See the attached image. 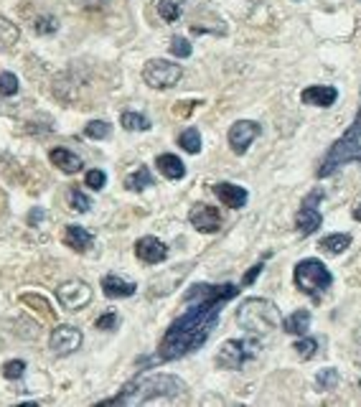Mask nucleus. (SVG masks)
Returning <instances> with one entry per match:
<instances>
[{"mask_svg": "<svg viewBox=\"0 0 361 407\" xmlns=\"http://www.w3.org/2000/svg\"><path fill=\"white\" fill-rule=\"evenodd\" d=\"M239 291L242 288L234 283L191 285L184 295V303L188 308L168 326V331L158 346V354H155V359H151V364L153 362H176L191 351L201 349L214 331V326L219 324L221 306L234 298Z\"/></svg>", "mask_w": 361, "mask_h": 407, "instance_id": "nucleus-1", "label": "nucleus"}, {"mask_svg": "<svg viewBox=\"0 0 361 407\" xmlns=\"http://www.w3.org/2000/svg\"><path fill=\"white\" fill-rule=\"evenodd\" d=\"M188 387L173 374H143L125 384L118 397L105 399L102 405H155V402H184Z\"/></svg>", "mask_w": 361, "mask_h": 407, "instance_id": "nucleus-2", "label": "nucleus"}, {"mask_svg": "<svg viewBox=\"0 0 361 407\" xmlns=\"http://www.w3.org/2000/svg\"><path fill=\"white\" fill-rule=\"evenodd\" d=\"M359 140H361V107H359V112H356V117H353L351 127H349V130L331 145V150L326 153V158L320 160L316 176H318V178H328V176L336 174L341 166L351 163V160L361 163V143Z\"/></svg>", "mask_w": 361, "mask_h": 407, "instance_id": "nucleus-3", "label": "nucleus"}, {"mask_svg": "<svg viewBox=\"0 0 361 407\" xmlns=\"http://www.w3.org/2000/svg\"><path fill=\"white\" fill-rule=\"evenodd\" d=\"M237 324L242 326L250 336L262 339L280 326V311L267 298H247L237 308Z\"/></svg>", "mask_w": 361, "mask_h": 407, "instance_id": "nucleus-4", "label": "nucleus"}, {"mask_svg": "<svg viewBox=\"0 0 361 407\" xmlns=\"http://www.w3.org/2000/svg\"><path fill=\"white\" fill-rule=\"evenodd\" d=\"M293 280H295V288L300 293H305L308 298L320 300V295L333 285V275H331V270L320 260L305 258L295 265Z\"/></svg>", "mask_w": 361, "mask_h": 407, "instance_id": "nucleus-5", "label": "nucleus"}, {"mask_svg": "<svg viewBox=\"0 0 361 407\" xmlns=\"http://www.w3.org/2000/svg\"><path fill=\"white\" fill-rule=\"evenodd\" d=\"M260 351V344L252 339H229L219 346L217 366L219 369H242L247 362H252Z\"/></svg>", "mask_w": 361, "mask_h": 407, "instance_id": "nucleus-6", "label": "nucleus"}, {"mask_svg": "<svg viewBox=\"0 0 361 407\" xmlns=\"http://www.w3.org/2000/svg\"><path fill=\"white\" fill-rule=\"evenodd\" d=\"M184 76L181 64H173L168 59H151L143 67V82L153 90H171Z\"/></svg>", "mask_w": 361, "mask_h": 407, "instance_id": "nucleus-7", "label": "nucleus"}, {"mask_svg": "<svg viewBox=\"0 0 361 407\" xmlns=\"http://www.w3.org/2000/svg\"><path fill=\"white\" fill-rule=\"evenodd\" d=\"M56 298L69 311H82L92 300V288L85 280H67L56 288Z\"/></svg>", "mask_w": 361, "mask_h": 407, "instance_id": "nucleus-8", "label": "nucleus"}, {"mask_svg": "<svg viewBox=\"0 0 361 407\" xmlns=\"http://www.w3.org/2000/svg\"><path fill=\"white\" fill-rule=\"evenodd\" d=\"M318 196H323V191H313L308 199L303 201V207L298 209V214H295V229L300 232V237H311V234L318 232L320 225H323L320 211L313 207V201L318 199Z\"/></svg>", "mask_w": 361, "mask_h": 407, "instance_id": "nucleus-9", "label": "nucleus"}, {"mask_svg": "<svg viewBox=\"0 0 361 407\" xmlns=\"http://www.w3.org/2000/svg\"><path fill=\"white\" fill-rule=\"evenodd\" d=\"M257 135H260V123H254V120H239L229 127V148L234 150L237 156H244L250 145L257 140Z\"/></svg>", "mask_w": 361, "mask_h": 407, "instance_id": "nucleus-10", "label": "nucleus"}, {"mask_svg": "<svg viewBox=\"0 0 361 407\" xmlns=\"http://www.w3.org/2000/svg\"><path fill=\"white\" fill-rule=\"evenodd\" d=\"M51 351L59 354V357H67V354H74L76 349H82V331L76 326H56L51 331Z\"/></svg>", "mask_w": 361, "mask_h": 407, "instance_id": "nucleus-11", "label": "nucleus"}, {"mask_svg": "<svg viewBox=\"0 0 361 407\" xmlns=\"http://www.w3.org/2000/svg\"><path fill=\"white\" fill-rule=\"evenodd\" d=\"M188 222L193 225V229L204 234H214L221 229V214L217 207H209V204H193L188 211Z\"/></svg>", "mask_w": 361, "mask_h": 407, "instance_id": "nucleus-12", "label": "nucleus"}, {"mask_svg": "<svg viewBox=\"0 0 361 407\" xmlns=\"http://www.w3.org/2000/svg\"><path fill=\"white\" fill-rule=\"evenodd\" d=\"M135 255L145 265H158L168 258V247L158 240V237H140L135 242Z\"/></svg>", "mask_w": 361, "mask_h": 407, "instance_id": "nucleus-13", "label": "nucleus"}, {"mask_svg": "<svg viewBox=\"0 0 361 407\" xmlns=\"http://www.w3.org/2000/svg\"><path fill=\"white\" fill-rule=\"evenodd\" d=\"M338 100V90L331 84H313L305 87L300 92V102L303 105H311V107H331Z\"/></svg>", "mask_w": 361, "mask_h": 407, "instance_id": "nucleus-14", "label": "nucleus"}, {"mask_svg": "<svg viewBox=\"0 0 361 407\" xmlns=\"http://www.w3.org/2000/svg\"><path fill=\"white\" fill-rule=\"evenodd\" d=\"M214 194H217V199L229 209H242L244 204H247V199H250L247 189L237 186V183H229V181L214 183Z\"/></svg>", "mask_w": 361, "mask_h": 407, "instance_id": "nucleus-15", "label": "nucleus"}, {"mask_svg": "<svg viewBox=\"0 0 361 407\" xmlns=\"http://www.w3.org/2000/svg\"><path fill=\"white\" fill-rule=\"evenodd\" d=\"M64 244L72 247L74 252H87V249H92V244H94V234L87 232L85 227L69 225L67 229H64Z\"/></svg>", "mask_w": 361, "mask_h": 407, "instance_id": "nucleus-16", "label": "nucleus"}, {"mask_svg": "<svg viewBox=\"0 0 361 407\" xmlns=\"http://www.w3.org/2000/svg\"><path fill=\"white\" fill-rule=\"evenodd\" d=\"M102 291H105L107 298H130V295H135L138 285L122 280L120 275H105L102 278Z\"/></svg>", "mask_w": 361, "mask_h": 407, "instance_id": "nucleus-17", "label": "nucleus"}, {"mask_svg": "<svg viewBox=\"0 0 361 407\" xmlns=\"http://www.w3.org/2000/svg\"><path fill=\"white\" fill-rule=\"evenodd\" d=\"M49 158H51V163L59 168V171H64V174H79L82 166H85V160L67 148H54L49 153Z\"/></svg>", "mask_w": 361, "mask_h": 407, "instance_id": "nucleus-18", "label": "nucleus"}, {"mask_svg": "<svg viewBox=\"0 0 361 407\" xmlns=\"http://www.w3.org/2000/svg\"><path fill=\"white\" fill-rule=\"evenodd\" d=\"M155 166H158V171L168 181H178V178H184L186 176V166L184 160L178 158V156H173V153H163V156H158L155 158Z\"/></svg>", "mask_w": 361, "mask_h": 407, "instance_id": "nucleus-19", "label": "nucleus"}, {"mask_svg": "<svg viewBox=\"0 0 361 407\" xmlns=\"http://www.w3.org/2000/svg\"><path fill=\"white\" fill-rule=\"evenodd\" d=\"M283 328H285L287 333H293V336H305L308 328H311V311L300 308V311L290 313V316L283 321Z\"/></svg>", "mask_w": 361, "mask_h": 407, "instance_id": "nucleus-20", "label": "nucleus"}, {"mask_svg": "<svg viewBox=\"0 0 361 407\" xmlns=\"http://www.w3.org/2000/svg\"><path fill=\"white\" fill-rule=\"evenodd\" d=\"M326 255H341V252H346V249L351 247V234H328V237H323L318 244Z\"/></svg>", "mask_w": 361, "mask_h": 407, "instance_id": "nucleus-21", "label": "nucleus"}, {"mask_svg": "<svg viewBox=\"0 0 361 407\" xmlns=\"http://www.w3.org/2000/svg\"><path fill=\"white\" fill-rule=\"evenodd\" d=\"M153 174L148 171L145 166H140L138 171H133V174L125 176V189L127 191H143V189H148V186H153Z\"/></svg>", "mask_w": 361, "mask_h": 407, "instance_id": "nucleus-22", "label": "nucleus"}, {"mask_svg": "<svg viewBox=\"0 0 361 407\" xmlns=\"http://www.w3.org/2000/svg\"><path fill=\"white\" fill-rule=\"evenodd\" d=\"M120 123L130 133H145V130H151V120L145 115H140V112H122Z\"/></svg>", "mask_w": 361, "mask_h": 407, "instance_id": "nucleus-23", "label": "nucleus"}, {"mask_svg": "<svg viewBox=\"0 0 361 407\" xmlns=\"http://www.w3.org/2000/svg\"><path fill=\"white\" fill-rule=\"evenodd\" d=\"M178 145H181L186 153L196 156V153L201 150V135H199V130H196V127H188V130H184V133L178 135Z\"/></svg>", "mask_w": 361, "mask_h": 407, "instance_id": "nucleus-24", "label": "nucleus"}, {"mask_svg": "<svg viewBox=\"0 0 361 407\" xmlns=\"http://www.w3.org/2000/svg\"><path fill=\"white\" fill-rule=\"evenodd\" d=\"M338 382H341V374H338V369H333V366H326V369H320L318 377H316V384H318V390H323V392L336 390Z\"/></svg>", "mask_w": 361, "mask_h": 407, "instance_id": "nucleus-25", "label": "nucleus"}, {"mask_svg": "<svg viewBox=\"0 0 361 407\" xmlns=\"http://www.w3.org/2000/svg\"><path fill=\"white\" fill-rule=\"evenodd\" d=\"M155 10L166 23H176L181 18V6L173 3V0H155Z\"/></svg>", "mask_w": 361, "mask_h": 407, "instance_id": "nucleus-26", "label": "nucleus"}, {"mask_svg": "<svg viewBox=\"0 0 361 407\" xmlns=\"http://www.w3.org/2000/svg\"><path fill=\"white\" fill-rule=\"evenodd\" d=\"M18 41V28L16 23H10L8 18H0V51L10 49Z\"/></svg>", "mask_w": 361, "mask_h": 407, "instance_id": "nucleus-27", "label": "nucleus"}, {"mask_svg": "<svg viewBox=\"0 0 361 407\" xmlns=\"http://www.w3.org/2000/svg\"><path fill=\"white\" fill-rule=\"evenodd\" d=\"M85 135L87 138H92V140H105V138L112 135V125L105 123V120H92V123H87Z\"/></svg>", "mask_w": 361, "mask_h": 407, "instance_id": "nucleus-28", "label": "nucleus"}, {"mask_svg": "<svg viewBox=\"0 0 361 407\" xmlns=\"http://www.w3.org/2000/svg\"><path fill=\"white\" fill-rule=\"evenodd\" d=\"M69 204H72V209H74V211H79V214H85V211H89V209H92V201H89V196H87L85 191H79V189H72V191H69Z\"/></svg>", "mask_w": 361, "mask_h": 407, "instance_id": "nucleus-29", "label": "nucleus"}, {"mask_svg": "<svg viewBox=\"0 0 361 407\" xmlns=\"http://www.w3.org/2000/svg\"><path fill=\"white\" fill-rule=\"evenodd\" d=\"M295 354L305 362V359H313L316 357V351H318V341L316 339H300V341H295Z\"/></svg>", "mask_w": 361, "mask_h": 407, "instance_id": "nucleus-30", "label": "nucleus"}, {"mask_svg": "<svg viewBox=\"0 0 361 407\" xmlns=\"http://www.w3.org/2000/svg\"><path fill=\"white\" fill-rule=\"evenodd\" d=\"M18 92V76L13 72H3L0 74V94L3 97H13Z\"/></svg>", "mask_w": 361, "mask_h": 407, "instance_id": "nucleus-31", "label": "nucleus"}, {"mask_svg": "<svg viewBox=\"0 0 361 407\" xmlns=\"http://www.w3.org/2000/svg\"><path fill=\"white\" fill-rule=\"evenodd\" d=\"M191 43H188V39H184V36H173L171 39V54L178 59H188L191 56Z\"/></svg>", "mask_w": 361, "mask_h": 407, "instance_id": "nucleus-32", "label": "nucleus"}, {"mask_svg": "<svg viewBox=\"0 0 361 407\" xmlns=\"http://www.w3.org/2000/svg\"><path fill=\"white\" fill-rule=\"evenodd\" d=\"M34 28H36V34H41V36L56 34V28H59V21H56L54 16H39V18H36Z\"/></svg>", "mask_w": 361, "mask_h": 407, "instance_id": "nucleus-33", "label": "nucleus"}, {"mask_svg": "<svg viewBox=\"0 0 361 407\" xmlns=\"http://www.w3.org/2000/svg\"><path fill=\"white\" fill-rule=\"evenodd\" d=\"M23 374H25V362H21V359H10L3 366V377L6 379H21Z\"/></svg>", "mask_w": 361, "mask_h": 407, "instance_id": "nucleus-34", "label": "nucleus"}, {"mask_svg": "<svg viewBox=\"0 0 361 407\" xmlns=\"http://www.w3.org/2000/svg\"><path fill=\"white\" fill-rule=\"evenodd\" d=\"M85 183L89 186V189H94V191H100V189H105V183H107V174H105V171H100V168L87 171Z\"/></svg>", "mask_w": 361, "mask_h": 407, "instance_id": "nucleus-35", "label": "nucleus"}, {"mask_svg": "<svg viewBox=\"0 0 361 407\" xmlns=\"http://www.w3.org/2000/svg\"><path fill=\"white\" fill-rule=\"evenodd\" d=\"M21 300H23L25 306H36V311H41V313H46V316H54V311H51V306H49V300L46 298H41V295H21Z\"/></svg>", "mask_w": 361, "mask_h": 407, "instance_id": "nucleus-36", "label": "nucleus"}, {"mask_svg": "<svg viewBox=\"0 0 361 407\" xmlns=\"http://www.w3.org/2000/svg\"><path fill=\"white\" fill-rule=\"evenodd\" d=\"M118 324H120V318H118V313H105V316H100L97 318V328L100 331H112V328H118Z\"/></svg>", "mask_w": 361, "mask_h": 407, "instance_id": "nucleus-37", "label": "nucleus"}, {"mask_svg": "<svg viewBox=\"0 0 361 407\" xmlns=\"http://www.w3.org/2000/svg\"><path fill=\"white\" fill-rule=\"evenodd\" d=\"M74 6H79V8H92V10H97V8H105L109 0H72Z\"/></svg>", "mask_w": 361, "mask_h": 407, "instance_id": "nucleus-38", "label": "nucleus"}, {"mask_svg": "<svg viewBox=\"0 0 361 407\" xmlns=\"http://www.w3.org/2000/svg\"><path fill=\"white\" fill-rule=\"evenodd\" d=\"M265 270V262H257V265H252V270L244 275V280H242V285H252L254 280H257V275Z\"/></svg>", "mask_w": 361, "mask_h": 407, "instance_id": "nucleus-39", "label": "nucleus"}, {"mask_svg": "<svg viewBox=\"0 0 361 407\" xmlns=\"http://www.w3.org/2000/svg\"><path fill=\"white\" fill-rule=\"evenodd\" d=\"M193 105H196V102H178L176 107H173V115H178V117L188 115V112L193 109Z\"/></svg>", "mask_w": 361, "mask_h": 407, "instance_id": "nucleus-40", "label": "nucleus"}, {"mask_svg": "<svg viewBox=\"0 0 361 407\" xmlns=\"http://www.w3.org/2000/svg\"><path fill=\"white\" fill-rule=\"evenodd\" d=\"M43 219V209L36 207L34 211H31V216H28V222H31V227H39V222Z\"/></svg>", "mask_w": 361, "mask_h": 407, "instance_id": "nucleus-41", "label": "nucleus"}, {"mask_svg": "<svg viewBox=\"0 0 361 407\" xmlns=\"http://www.w3.org/2000/svg\"><path fill=\"white\" fill-rule=\"evenodd\" d=\"M351 214H353V219H356V222H361V201H359V204H356V207H353Z\"/></svg>", "mask_w": 361, "mask_h": 407, "instance_id": "nucleus-42", "label": "nucleus"}, {"mask_svg": "<svg viewBox=\"0 0 361 407\" xmlns=\"http://www.w3.org/2000/svg\"><path fill=\"white\" fill-rule=\"evenodd\" d=\"M193 3H206V0H193Z\"/></svg>", "mask_w": 361, "mask_h": 407, "instance_id": "nucleus-43", "label": "nucleus"}, {"mask_svg": "<svg viewBox=\"0 0 361 407\" xmlns=\"http://www.w3.org/2000/svg\"><path fill=\"white\" fill-rule=\"evenodd\" d=\"M359 387H361V382H359Z\"/></svg>", "mask_w": 361, "mask_h": 407, "instance_id": "nucleus-44", "label": "nucleus"}]
</instances>
